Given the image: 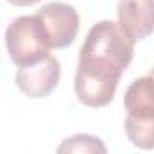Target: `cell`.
<instances>
[{
	"instance_id": "6da1fadb",
	"label": "cell",
	"mask_w": 154,
	"mask_h": 154,
	"mask_svg": "<svg viewBox=\"0 0 154 154\" xmlns=\"http://www.w3.org/2000/svg\"><path fill=\"white\" fill-rule=\"evenodd\" d=\"M134 56V44L122 33L116 22L94 24L78 54L74 93L87 107H105L112 102L122 74Z\"/></svg>"
},
{
	"instance_id": "7a4b0ae2",
	"label": "cell",
	"mask_w": 154,
	"mask_h": 154,
	"mask_svg": "<svg viewBox=\"0 0 154 154\" xmlns=\"http://www.w3.org/2000/svg\"><path fill=\"white\" fill-rule=\"evenodd\" d=\"M127 111L125 132L132 145L152 149L154 145V91L152 74L134 80L123 96Z\"/></svg>"
},
{
	"instance_id": "3957f363",
	"label": "cell",
	"mask_w": 154,
	"mask_h": 154,
	"mask_svg": "<svg viewBox=\"0 0 154 154\" xmlns=\"http://www.w3.org/2000/svg\"><path fill=\"white\" fill-rule=\"evenodd\" d=\"M6 47L17 67L31 65L49 54L51 47L36 15L15 18L6 29Z\"/></svg>"
},
{
	"instance_id": "277c9868",
	"label": "cell",
	"mask_w": 154,
	"mask_h": 154,
	"mask_svg": "<svg viewBox=\"0 0 154 154\" xmlns=\"http://www.w3.org/2000/svg\"><path fill=\"white\" fill-rule=\"evenodd\" d=\"M36 17L45 31L51 49H63L74 42L80 29V17L71 4L49 2L36 11Z\"/></svg>"
},
{
	"instance_id": "5b68a950",
	"label": "cell",
	"mask_w": 154,
	"mask_h": 154,
	"mask_svg": "<svg viewBox=\"0 0 154 154\" xmlns=\"http://www.w3.org/2000/svg\"><path fill=\"white\" fill-rule=\"evenodd\" d=\"M62 67L56 56L47 54L42 60L18 67L15 82L17 87L29 98H45L49 96L60 84Z\"/></svg>"
},
{
	"instance_id": "8992f818",
	"label": "cell",
	"mask_w": 154,
	"mask_h": 154,
	"mask_svg": "<svg viewBox=\"0 0 154 154\" xmlns=\"http://www.w3.org/2000/svg\"><path fill=\"white\" fill-rule=\"evenodd\" d=\"M116 13L118 27L132 44L150 36L154 27L152 0H120Z\"/></svg>"
},
{
	"instance_id": "52a82bcc",
	"label": "cell",
	"mask_w": 154,
	"mask_h": 154,
	"mask_svg": "<svg viewBox=\"0 0 154 154\" xmlns=\"http://www.w3.org/2000/svg\"><path fill=\"white\" fill-rule=\"evenodd\" d=\"M58 152H107V147L96 136L76 134V136H71L69 140H65L58 147Z\"/></svg>"
},
{
	"instance_id": "ba28073f",
	"label": "cell",
	"mask_w": 154,
	"mask_h": 154,
	"mask_svg": "<svg viewBox=\"0 0 154 154\" xmlns=\"http://www.w3.org/2000/svg\"><path fill=\"white\" fill-rule=\"evenodd\" d=\"M11 6H17V8H29V6H35L38 4L40 0H8Z\"/></svg>"
}]
</instances>
